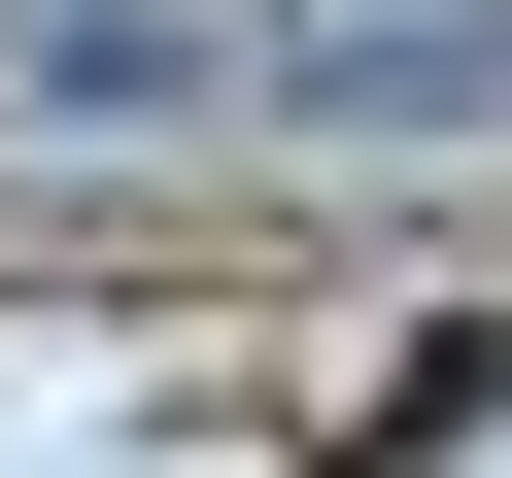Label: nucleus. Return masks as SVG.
Masks as SVG:
<instances>
[{
    "mask_svg": "<svg viewBox=\"0 0 512 478\" xmlns=\"http://www.w3.org/2000/svg\"><path fill=\"white\" fill-rule=\"evenodd\" d=\"M274 103H512V0H274Z\"/></svg>",
    "mask_w": 512,
    "mask_h": 478,
    "instance_id": "f257e3e1",
    "label": "nucleus"
},
{
    "mask_svg": "<svg viewBox=\"0 0 512 478\" xmlns=\"http://www.w3.org/2000/svg\"><path fill=\"white\" fill-rule=\"evenodd\" d=\"M0 69H35V103H205L239 35H205V0H0Z\"/></svg>",
    "mask_w": 512,
    "mask_h": 478,
    "instance_id": "f03ea898",
    "label": "nucleus"
}]
</instances>
